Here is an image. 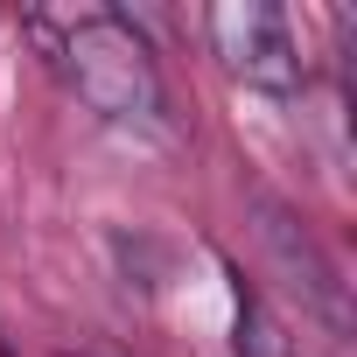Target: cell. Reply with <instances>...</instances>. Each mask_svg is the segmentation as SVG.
<instances>
[{
  "label": "cell",
  "mask_w": 357,
  "mask_h": 357,
  "mask_svg": "<svg viewBox=\"0 0 357 357\" xmlns=\"http://www.w3.org/2000/svg\"><path fill=\"white\" fill-rule=\"evenodd\" d=\"M211 50L245 91H266V98H294L301 77H308L287 15L266 8V0H225V8H211Z\"/></svg>",
  "instance_id": "3"
},
{
  "label": "cell",
  "mask_w": 357,
  "mask_h": 357,
  "mask_svg": "<svg viewBox=\"0 0 357 357\" xmlns=\"http://www.w3.org/2000/svg\"><path fill=\"white\" fill-rule=\"evenodd\" d=\"M231 343H238V357H308L301 336H294L259 294H245V287H238V336H231Z\"/></svg>",
  "instance_id": "4"
},
{
  "label": "cell",
  "mask_w": 357,
  "mask_h": 357,
  "mask_svg": "<svg viewBox=\"0 0 357 357\" xmlns=\"http://www.w3.org/2000/svg\"><path fill=\"white\" fill-rule=\"evenodd\" d=\"M63 77L70 91L112 119V126H161L168 119V91H161V63L147 50V36L126 15H84L63 36Z\"/></svg>",
  "instance_id": "1"
},
{
  "label": "cell",
  "mask_w": 357,
  "mask_h": 357,
  "mask_svg": "<svg viewBox=\"0 0 357 357\" xmlns=\"http://www.w3.org/2000/svg\"><path fill=\"white\" fill-rule=\"evenodd\" d=\"M245 211H252V231H259L266 259L280 266V280L308 301V315H315L336 343H350V287H343L336 259L315 245V231H308V225H301L273 190H252V197H245Z\"/></svg>",
  "instance_id": "2"
}]
</instances>
